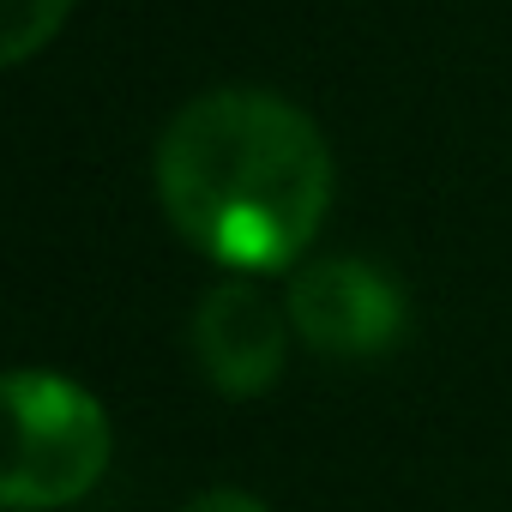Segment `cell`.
Returning a JSON list of instances; mask_svg holds the SVG:
<instances>
[{
  "instance_id": "1",
  "label": "cell",
  "mask_w": 512,
  "mask_h": 512,
  "mask_svg": "<svg viewBox=\"0 0 512 512\" xmlns=\"http://www.w3.org/2000/svg\"><path fill=\"white\" fill-rule=\"evenodd\" d=\"M157 193L181 241L229 272L296 266L332 205L320 127L272 91H205L157 139Z\"/></svg>"
},
{
  "instance_id": "2",
  "label": "cell",
  "mask_w": 512,
  "mask_h": 512,
  "mask_svg": "<svg viewBox=\"0 0 512 512\" xmlns=\"http://www.w3.org/2000/svg\"><path fill=\"white\" fill-rule=\"evenodd\" d=\"M7 410H13V458L0 500L13 512L73 506L79 494L97 488L109 464V416L85 386H73L67 374L19 368L7 380Z\"/></svg>"
},
{
  "instance_id": "3",
  "label": "cell",
  "mask_w": 512,
  "mask_h": 512,
  "mask_svg": "<svg viewBox=\"0 0 512 512\" xmlns=\"http://www.w3.org/2000/svg\"><path fill=\"white\" fill-rule=\"evenodd\" d=\"M290 326L320 356L368 362L404 338V290L368 260H320L290 278Z\"/></svg>"
},
{
  "instance_id": "4",
  "label": "cell",
  "mask_w": 512,
  "mask_h": 512,
  "mask_svg": "<svg viewBox=\"0 0 512 512\" xmlns=\"http://www.w3.org/2000/svg\"><path fill=\"white\" fill-rule=\"evenodd\" d=\"M193 356H199V374L217 392L253 398L284 368V314L241 278L217 284L193 314Z\"/></svg>"
},
{
  "instance_id": "5",
  "label": "cell",
  "mask_w": 512,
  "mask_h": 512,
  "mask_svg": "<svg viewBox=\"0 0 512 512\" xmlns=\"http://www.w3.org/2000/svg\"><path fill=\"white\" fill-rule=\"evenodd\" d=\"M73 13V0H7V25H0V61H31L55 31L61 19Z\"/></svg>"
},
{
  "instance_id": "6",
  "label": "cell",
  "mask_w": 512,
  "mask_h": 512,
  "mask_svg": "<svg viewBox=\"0 0 512 512\" xmlns=\"http://www.w3.org/2000/svg\"><path fill=\"white\" fill-rule=\"evenodd\" d=\"M187 512H266L253 494H241V488H211V494H199Z\"/></svg>"
}]
</instances>
